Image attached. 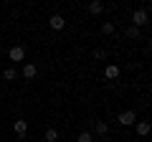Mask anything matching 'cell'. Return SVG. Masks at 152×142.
<instances>
[{
  "label": "cell",
  "mask_w": 152,
  "mask_h": 142,
  "mask_svg": "<svg viewBox=\"0 0 152 142\" xmlns=\"http://www.w3.org/2000/svg\"><path fill=\"white\" fill-rule=\"evenodd\" d=\"M13 130H15V135H18V137H26V132H28V122H26V119H15Z\"/></svg>",
  "instance_id": "5b68a950"
},
{
  "label": "cell",
  "mask_w": 152,
  "mask_h": 142,
  "mask_svg": "<svg viewBox=\"0 0 152 142\" xmlns=\"http://www.w3.org/2000/svg\"><path fill=\"white\" fill-rule=\"evenodd\" d=\"M58 140V130H56V127H48V130H46V142H56Z\"/></svg>",
  "instance_id": "30bf717a"
},
{
  "label": "cell",
  "mask_w": 152,
  "mask_h": 142,
  "mask_svg": "<svg viewBox=\"0 0 152 142\" xmlns=\"http://www.w3.org/2000/svg\"><path fill=\"white\" fill-rule=\"evenodd\" d=\"M102 10H104V3H99V0H94V3H89V13H91V15H99Z\"/></svg>",
  "instance_id": "9c48e42d"
},
{
  "label": "cell",
  "mask_w": 152,
  "mask_h": 142,
  "mask_svg": "<svg viewBox=\"0 0 152 142\" xmlns=\"http://www.w3.org/2000/svg\"><path fill=\"white\" fill-rule=\"evenodd\" d=\"M147 10H150V5H145V8H140V10L132 13V26H134V28L147 26Z\"/></svg>",
  "instance_id": "6da1fadb"
},
{
  "label": "cell",
  "mask_w": 152,
  "mask_h": 142,
  "mask_svg": "<svg viewBox=\"0 0 152 142\" xmlns=\"http://www.w3.org/2000/svg\"><path fill=\"white\" fill-rule=\"evenodd\" d=\"M36 74H38V66L36 64H26V66H23V76H26V79H33Z\"/></svg>",
  "instance_id": "52a82bcc"
},
{
  "label": "cell",
  "mask_w": 152,
  "mask_h": 142,
  "mask_svg": "<svg viewBox=\"0 0 152 142\" xmlns=\"http://www.w3.org/2000/svg\"><path fill=\"white\" fill-rule=\"evenodd\" d=\"M76 142H94V135L91 132H81V135L76 137Z\"/></svg>",
  "instance_id": "4fadbf2b"
},
{
  "label": "cell",
  "mask_w": 152,
  "mask_h": 142,
  "mask_svg": "<svg viewBox=\"0 0 152 142\" xmlns=\"http://www.w3.org/2000/svg\"><path fill=\"white\" fill-rule=\"evenodd\" d=\"M102 33H104V36H112V33H114V23H104V26H102Z\"/></svg>",
  "instance_id": "5bb4252c"
},
{
  "label": "cell",
  "mask_w": 152,
  "mask_h": 142,
  "mask_svg": "<svg viewBox=\"0 0 152 142\" xmlns=\"http://www.w3.org/2000/svg\"><path fill=\"white\" fill-rule=\"evenodd\" d=\"M117 122H119L122 127H129V124H134V122H137V112H132V109L122 112V114L117 117Z\"/></svg>",
  "instance_id": "7a4b0ae2"
},
{
  "label": "cell",
  "mask_w": 152,
  "mask_h": 142,
  "mask_svg": "<svg viewBox=\"0 0 152 142\" xmlns=\"http://www.w3.org/2000/svg\"><path fill=\"white\" fill-rule=\"evenodd\" d=\"M127 36H129V38H140V28L129 26V28H127Z\"/></svg>",
  "instance_id": "9a60e30c"
},
{
  "label": "cell",
  "mask_w": 152,
  "mask_h": 142,
  "mask_svg": "<svg viewBox=\"0 0 152 142\" xmlns=\"http://www.w3.org/2000/svg\"><path fill=\"white\" fill-rule=\"evenodd\" d=\"M94 59H96V61H104V59H107V51H104V48H96V51H94Z\"/></svg>",
  "instance_id": "2e32d148"
},
{
  "label": "cell",
  "mask_w": 152,
  "mask_h": 142,
  "mask_svg": "<svg viewBox=\"0 0 152 142\" xmlns=\"http://www.w3.org/2000/svg\"><path fill=\"white\" fill-rule=\"evenodd\" d=\"M94 130H96L99 137H104V135L109 132V124H107V122H96V124H94Z\"/></svg>",
  "instance_id": "8fae6325"
},
{
  "label": "cell",
  "mask_w": 152,
  "mask_h": 142,
  "mask_svg": "<svg viewBox=\"0 0 152 142\" xmlns=\"http://www.w3.org/2000/svg\"><path fill=\"white\" fill-rule=\"evenodd\" d=\"M48 26L53 28V31H64V26H66V18H64V15H58V13H53V15L48 18Z\"/></svg>",
  "instance_id": "277c9868"
},
{
  "label": "cell",
  "mask_w": 152,
  "mask_h": 142,
  "mask_svg": "<svg viewBox=\"0 0 152 142\" xmlns=\"http://www.w3.org/2000/svg\"><path fill=\"white\" fill-rule=\"evenodd\" d=\"M104 76H107V79H117V76H119V66H117V64H109L107 69H104Z\"/></svg>",
  "instance_id": "8992f818"
},
{
  "label": "cell",
  "mask_w": 152,
  "mask_h": 142,
  "mask_svg": "<svg viewBox=\"0 0 152 142\" xmlns=\"http://www.w3.org/2000/svg\"><path fill=\"white\" fill-rule=\"evenodd\" d=\"M8 59L15 61V64H18V61H23V59H26V48H23V46H13V48L8 51Z\"/></svg>",
  "instance_id": "3957f363"
},
{
  "label": "cell",
  "mask_w": 152,
  "mask_h": 142,
  "mask_svg": "<svg viewBox=\"0 0 152 142\" xmlns=\"http://www.w3.org/2000/svg\"><path fill=\"white\" fill-rule=\"evenodd\" d=\"M134 124H137V135H140V137L150 135V122H134Z\"/></svg>",
  "instance_id": "ba28073f"
},
{
  "label": "cell",
  "mask_w": 152,
  "mask_h": 142,
  "mask_svg": "<svg viewBox=\"0 0 152 142\" xmlns=\"http://www.w3.org/2000/svg\"><path fill=\"white\" fill-rule=\"evenodd\" d=\"M15 76H18V71L13 69V66H10V69H5V71H3V79H5V81H15Z\"/></svg>",
  "instance_id": "7c38bea8"
}]
</instances>
